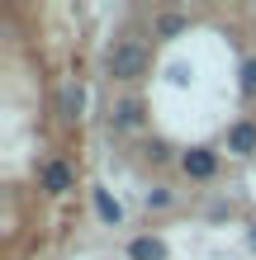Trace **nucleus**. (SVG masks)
<instances>
[{
  "label": "nucleus",
  "mask_w": 256,
  "mask_h": 260,
  "mask_svg": "<svg viewBox=\"0 0 256 260\" xmlns=\"http://www.w3.org/2000/svg\"><path fill=\"white\" fill-rule=\"evenodd\" d=\"M180 171H185L190 180H214V175H218V151H209V147H190L185 156H180Z\"/></svg>",
  "instance_id": "nucleus-2"
},
{
  "label": "nucleus",
  "mask_w": 256,
  "mask_h": 260,
  "mask_svg": "<svg viewBox=\"0 0 256 260\" xmlns=\"http://www.w3.org/2000/svg\"><path fill=\"white\" fill-rule=\"evenodd\" d=\"M95 213H100L104 227H119V222H124V208H119V199L109 189H95Z\"/></svg>",
  "instance_id": "nucleus-7"
},
{
  "label": "nucleus",
  "mask_w": 256,
  "mask_h": 260,
  "mask_svg": "<svg viewBox=\"0 0 256 260\" xmlns=\"http://www.w3.org/2000/svg\"><path fill=\"white\" fill-rule=\"evenodd\" d=\"M81 104H86V90L71 81V85H62V95H57V114L67 118V123H76L81 118Z\"/></svg>",
  "instance_id": "nucleus-6"
},
{
  "label": "nucleus",
  "mask_w": 256,
  "mask_h": 260,
  "mask_svg": "<svg viewBox=\"0 0 256 260\" xmlns=\"http://www.w3.org/2000/svg\"><path fill=\"white\" fill-rule=\"evenodd\" d=\"M180 28H185V14H161L157 19V38H176Z\"/></svg>",
  "instance_id": "nucleus-9"
},
{
  "label": "nucleus",
  "mask_w": 256,
  "mask_h": 260,
  "mask_svg": "<svg viewBox=\"0 0 256 260\" xmlns=\"http://www.w3.org/2000/svg\"><path fill=\"white\" fill-rule=\"evenodd\" d=\"M128 260H166V246L157 237H133L128 241Z\"/></svg>",
  "instance_id": "nucleus-8"
},
{
  "label": "nucleus",
  "mask_w": 256,
  "mask_h": 260,
  "mask_svg": "<svg viewBox=\"0 0 256 260\" xmlns=\"http://www.w3.org/2000/svg\"><path fill=\"white\" fill-rule=\"evenodd\" d=\"M104 67H109L114 81H143L147 71H152V52H147V43L138 38H119L109 57H104Z\"/></svg>",
  "instance_id": "nucleus-1"
},
{
  "label": "nucleus",
  "mask_w": 256,
  "mask_h": 260,
  "mask_svg": "<svg viewBox=\"0 0 256 260\" xmlns=\"http://www.w3.org/2000/svg\"><path fill=\"white\" fill-rule=\"evenodd\" d=\"M251 251H256V227H251Z\"/></svg>",
  "instance_id": "nucleus-12"
},
{
  "label": "nucleus",
  "mask_w": 256,
  "mask_h": 260,
  "mask_svg": "<svg viewBox=\"0 0 256 260\" xmlns=\"http://www.w3.org/2000/svg\"><path fill=\"white\" fill-rule=\"evenodd\" d=\"M242 95L256 100V57H247V62H242Z\"/></svg>",
  "instance_id": "nucleus-10"
},
{
  "label": "nucleus",
  "mask_w": 256,
  "mask_h": 260,
  "mask_svg": "<svg viewBox=\"0 0 256 260\" xmlns=\"http://www.w3.org/2000/svg\"><path fill=\"white\" fill-rule=\"evenodd\" d=\"M228 151L233 156H251L256 151V123L251 118H237V123L228 128Z\"/></svg>",
  "instance_id": "nucleus-4"
},
{
  "label": "nucleus",
  "mask_w": 256,
  "mask_h": 260,
  "mask_svg": "<svg viewBox=\"0 0 256 260\" xmlns=\"http://www.w3.org/2000/svg\"><path fill=\"white\" fill-rule=\"evenodd\" d=\"M166 204H171L166 189H152V194H147V208H166Z\"/></svg>",
  "instance_id": "nucleus-11"
},
{
  "label": "nucleus",
  "mask_w": 256,
  "mask_h": 260,
  "mask_svg": "<svg viewBox=\"0 0 256 260\" xmlns=\"http://www.w3.org/2000/svg\"><path fill=\"white\" fill-rule=\"evenodd\" d=\"M138 123H143V104H138V100H119V104H109V128L128 133V128H138Z\"/></svg>",
  "instance_id": "nucleus-5"
},
{
  "label": "nucleus",
  "mask_w": 256,
  "mask_h": 260,
  "mask_svg": "<svg viewBox=\"0 0 256 260\" xmlns=\"http://www.w3.org/2000/svg\"><path fill=\"white\" fill-rule=\"evenodd\" d=\"M38 185L48 189V194H67L71 185H76V171H71L67 161H57V156H52V161H43V166H38Z\"/></svg>",
  "instance_id": "nucleus-3"
}]
</instances>
